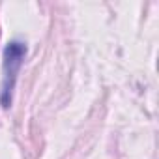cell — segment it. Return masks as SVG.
Here are the masks:
<instances>
[{
    "label": "cell",
    "instance_id": "6da1fadb",
    "mask_svg": "<svg viewBox=\"0 0 159 159\" xmlns=\"http://www.w3.org/2000/svg\"><path fill=\"white\" fill-rule=\"evenodd\" d=\"M23 56H25V45L23 43H10V47H6V51H4V71H6L4 96H2L4 107L10 105V94H11V88L15 84V77H17V71L21 67Z\"/></svg>",
    "mask_w": 159,
    "mask_h": 159
}]
</instances>
